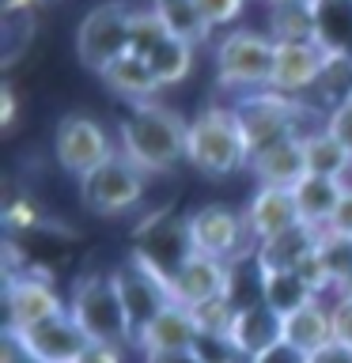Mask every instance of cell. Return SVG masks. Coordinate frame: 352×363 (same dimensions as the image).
<instances>
[{"mask_svg":"<svg viewBox=\"0 0 352 363\" xmlns=\"http://www.w3.org/2000/svg\"><path fill=\"white\" fill-rule=\"evenodd\" d=\"M186 163L212 182L250 170V147H246L235 106L209 102L201 113H193L186 129Z\"/></svg>","mask_w":352,"mask_h":363,"instance_id":"7a4b0ae2","label":"cell"},{"mask_svg":"<svg viewBox=\"0 0 352 363\" xmlns=\"http://www.w3.org/2000/svg\"><path fill=\"white\" fill-rule=\"evenodd\" d=\"M231 106L238 113V125H243L250 159L292 140V136H303V118L311 113L299 99H284L277 91H254V95L235 99Z\"/></svg>","mask_w":352,"mask_h":363,"instance_id":"5b68a950","label":"cell"},{"mask_svg":"<svg viewBox=\"0 0 352 363\" xmlns=\"http://www.w3.org/2000/svg\"><path fill=\"white\" fill-rule=\"evenodd\" d=\"M250 363H311V356H303L299 348H292V345H280L277 348H269V352H261V356H254Z\"/></svg>","mask_w":352,"mask_h":363,"instance_id":"f35d334b","label":"cell"},{"mask_svg":"<svg viewBox=\"0 0 352 363\" xmlns=\"http://www.w3.org/2000/svg\"><path fill=\"white\" fill-rule=\"evenodd\" d=\"M102 84H106L114 95H121L125 102H155V91H163L155 72H152V65H148V57L133 53V50L121 53L118 61L102 72Z\"/></svg>","mask_w":352,"mask_h":363,"instance_id":"603a6c76","label":"cell"},{"mask_svg":"<svg viewBox=\"0 0 352 363\" xmlns=\"http://www.w3.org/2000/svg\"><path fill=\"white\" fill-rule=\"evenodd\" d=\"M334 299H348V303H352V280H345V284H341V288L334 291Z\"/></svg>","mask_w":352,"mask_h":363,"instance_id":"f6af8a7d","label":"cell"},{"mask_svg":"<svg viewBox=\"0 0 352 363\" xmlns=\"http://www.w3.org/2000/svg\"><path fill=\"white\" fill-rule=\"evenodd\" d=\"M348 182H337V178H318V174H307L299 186L292 189L295 197V208H299V223L314 227V231H326L329 220H334L341 197H345Z\"/></svg>","mask_w":352,"mask_h":363,"instance_id":"7402d4cb","label":"cell"},{"mask_svg":"<svg viewBox=\"0 0 352 363\" xmlns=\"http://www.w3.org/2000/svg\"><path fill=\"white\" fill-rule=\"evenodd\" d=\"M11 333H16V329H11ZM16 337L23 340V348L42 363H84V356L91 352L87 333L72 322L68 311L45 318V322L23 329V333H16Z\"/></svg>","mask_w":352,"mask_h":363,"instance_id":"4fadbf2b","label":"cell"},{"mask_svg":"<svg viewBox=\"0 0 352 363\" xmlns=\"http://www.w3.org/2000/svg\"><path fill=\"white\" fill-rule=\"evenodd\" d=\"M118 155V140L106 133V125L91 113H65L53 129V159L72 178H87L91 170Z\"/></svg>","mask_w":352,"mask_h":363,"instance_id":"ba28073f","label":"cell"},{"mask_svg":"<svg viewBox=\"0 0 352 363\" xmlns=\"http://www.w3.org/2000/svg\"><path fill=\"white\" fill-rule=\"evenodd\" d=\"M303 155H307V174L318 178L345 182V174L352 170V155L345 152V144L326 133V125H314V129L303 133Z\"/></svg>","mask_w":352,"mask_h":363,"instance_id":"d4e9b609","label":"cell"},{"mask_svg":"<svg viewBox=\"0 0 352 363\" xmlns=\"http://www.w3.org/2000/svg\"><path fill=\"white\" fill-rule=\"evenodd\" d=\"M167 38H175V34L163 27V19L155 16L152 4L133 8V23H129V50H133V53L148 57L152 50H159V45H163Z\"/></svg>","mask_w":352,"mask_h":363,"instance_id":"4dcf8cb0","label":"cell"},{"mask_svg":"<svg viewBox=\"0 0 352 363\" xmlns=\"http://www.w3.org/2000/svg\"><path fill=\"white\" fill-rule=\"evenodd\" d=\"M129 23H133V4L129 0H102L79 19L76 27V57L79 65L102 76L118 61L121 53H129Z\"/></svg>","mask_w":352,"mask_h":363,"instance_id":"8992f818","label":"cell"},{"mask_svg":"<svg viewBox=\"0 0 352 363\" xmlns=\"http://www.w3.org/2000/svg\"><path fill=\"white\" fill-rule=\"evenodd\" d=\"M284 345L299 348L303 356H314L326 345H334V311L326 299H311L303 311L284 318Z\"/></svg>","mask_w":352,"mask_h":363,"instance_id":"ffe728a7","label":"cell"},{"mask_svg":"<svg viewBox=\"0 0 352 363\" xmlns=\"http://www.w3.org/2000/svg\"><path fill=\"white\" fill-rule=\"evenodd\" d=\"M193 53H197V45H189L182 38H167L159 50L148 53V65H152L159 87H175V84H182V79H189L193 61H197Z\"/></svg>","mask_w":352,"mask_h":363,"instance_id":"83f0119b","label":"cell"},{"mask_svg":"<svg viewBox=\"0 0 352 363\" xmlns=\"http://www.w3.org/2000/svg\"><path fill=\"white\" fill-rule=\"evenodd\" d=\"M144 363H197V359H193V352H152V356H144Z\"/></svg>","mask_w":352,"mask_h":363,"instance_id":"ee69618b","label":"cell"},{"mask_svg":"<svg viewBox=\"0 0 352 363\" xmlns=\"http://www.w3.org/2000/svg\"><path fill=\"white\" fill-rule=\"evenodd\" d=\"M197 333L201 329H197V322H193V314L186 311V306L170 303L167 311L141 333L136 348H141L144 356H152V352H189Z\"/></svg>","mask_w":352,"mask_h":363,"instance_id":"44dd1931","label":"cell"},{"mask_svg":"<svg viewBox=\"0 0 352 363\" xmlns=\"http://www.w3.org/2000/svg\"><path fill=\"white\" fill-rule=\"evenodd\" d=\"M4 299H8V329H16V333L68 311L61 291L53 288L50 272L31 265V261H27V269L4 277Z\"/></svg>","mask_w":352,"mask_h":363,"instance_id":"8fae6325","label":"cell"},{"mask_svg":"<svg viewBox=\"0 0 352 363\" xmlns=\"http://www.w3.org/2000/svg\"><path fill=\"white\" fill-rule=\"evenodd\" d=\"M314 45L329 65H352V0H311Z\"/></svg>","mask_w":352,"mask_h":363,"instance_id":"e0dca14e","label":"cell"},{"mask_svg":"<svg viewBox=\"0 0 352 363\" xmlns=\"http://www.w3.org/2000/svg\"><path fill=\"white\" fill-rule=\"evenodd\" d=\"M19 118V99H16V87L11 84H0V129H11Z\"/></svg>","mask_w":352,"mask_h":363,"instance_id":"60d3db41","label":"cell"},{"mask_svg":"<svg viewBox=\"0 0 352 363\" xmlns=\"http://www.w3.org/2000/svg\"><path fill=\"white\" fill-rule=\"evenodd\" d=\"M186 231H189V246L193 254L216 257V261H238L250 257L258 250V242L250 238L246 216L231 208V204H201L186 216Z\"/></svg>","mask_w":352,"mask_h":363,"instance_id":"52a82bcc","label":"cell"},{"mask_svg":"<svg viewBox=\"0 0 352 363\" xmlns=\"http://www.w3.org/2000/svg\"><path fill=\"white\" fill-rule=\"evenodd\" d=\"M322 125H326V133L334 136V140L345 144V152L352 155V95L345 102H337V106H329Z\"/></svg>","mask_w":352,"mask_h":363,"instance_id":"d590c367","label":"cell"},{"mask_svg":"<svg viewBox=\"0 0 352 363\" xmlns=\"http://www.w3.org/2000/svg\"><path fill=\"white\" fill-rule=\"evenodd\" d=\"M318 295L299 280V272H261V303L273 306L280 318H292Z\"/></svg>","mask_w":352,"mask_h":363,"instance_id":"4316f807","label":"cell"},{"mask_svg":"<svg viewBox=\"0 0 352 363\" xmlns=\"http://www.w3.org/2000/svg\"><path fill=\"white\" fill-rule=\"evenodd\" d=\"M326 231L352 235V182H348L345 197H341V204H337V212H334V220H329V227H326Z\"/></svg>","mask_w":352,"mask_h":363,"instance_id":"ab89813d","label":"cell"},{"mask_svg":"<svg viewBox=\"0 0 352 363\" xmlns=\"http://www.w3.org/2000/svg\"><path fill=\"white\" fill-rule=\"evenodd\" d=\"M269 38L273 42H314L311 8H307V4L269 8Z\"/></svg>","mask_w":352,"mask_h":363,"instance_id":"f546056e","label":"cell"},{"mask_svg":"<svg viewBox=\"0 0 352 363\" xmlns=\"http://www.w3.org/2000/svg\"><path fill=\"white\" fill-rule=\"evenodd\" d=\"M186 129L189 121H182L170 106L129 102L118 121V152L148 178L170 174L186 159Z\"/></svg>","mask_w":352,"mask_h":363,"instance_id":"6da1fadb","label":"cell"},{"mask_svg":"<svg viewBox=\"0 0 352 363\" xmlns=\"http://www.w3.org/2000/svg\"><path fill=\"white\" fill-rule=\"evenodd\" d=\"M311 363H352V348L341 345V340H334V345H326L322 352H314Z\"/></svg>","mask_w":352,"mask_h":363,"instance_id":"b9f144b4","label":"cell"},{"mask_svg":"<svg viewBox=\"0 0 352 363\" xmlns=\"http://www.w3.org/2000/svg\"><path fill=\"white\" fill-rule=\"evenodd\" d=\"M0 19H4V68H11L34 38V8L0 11Z\"/></svg>","mask_w":352,"mask_h":363,"instance_id":"1f68e13d","label":"cell"},{"mask_svg":"<svg viewBox=\"0 0 352 363\" xmlns=\"http://www.w3.org/2000/svg\"><path fill=\"white\" fill-rule=\"evenodd\" d=\"M110 277L118 284L125 318H129V333H133V345H136L144 329L175 303L170 299V288H167V280H159L155 272H148L141 261H133V257H125V265L110 269Z\"/></svg>","mask_w":352,"mask_h":363,"instance_id":"7c38bea8","label":"cell"},{"mask_svg":"<svg viewBox=\"0 0 352 363\" xmlns=\"http://www.w3.org/2000/svg\"><path fill=\"white\" fill-rule=\"evenodd\" d=\"M148 4L155 8V16L163 19V27L175 34V38L189 42V45H201L212 38L209 23H204L197 0H148Z\"/></svg>","mask_w":352,"mask_h":363,"instance_id":"484cf974","label":"cell"},{"mask_svg":"<svg viewBox=\"0 0 352 363\" xmlns=\"http://www.w3.org/2000/svg\"><path fill=\"white\" fill-rule=\"evenodd\" d=\"M227 284H231V265L227 261H216V257H204V254H189L182 261V269L170 277V299L178 306H193L201 303H212V299H224L227 295Z\"/></svg>","mask_w":352,"mask_h":363,"instance_id":"9a60e30c","label":"cell"},{"mask_svg":"<svg viewBox=\"0 0 352 363\" xmlns=\"http://www.w3.org/2000/svg\"><path fill=\"white\" fill-rule=\"evenodd\" d=\"M250 174L258 178V186H280L295 189L307 178V155H303V136H292L269 152L250 159Z\"/></svg>","mask_w":352,"mask_h":363,"instance_id":"d6986e66","label":"cell"},{"mask_svg":"<svg viewBox=\"0 0 352 363\" xmlns=\"http://www.w3.org/2000/svg\"><path fill=\"white\" fill-rule=\"evenodd\" d=\"M189 352L197 363H250V356L227 333H197Z\"/></svg>","mask_w":352,"mask_h":363,"instance_id":"d6a6232c","label":"cell"},{"mask_svg":"<svg viewBox=\"0 0 352 363\" xmlns=\"http://www.w3.org/2000/svg\"><path fill=\"white\" fill-rule=\"evenodd\" d=\"M318 261L329 272L334 291L345 280H352V235H337V231H322L318 235Z\"/></svg>","mask_w":352,"mask_h":363,"instance_id":"f1b7e54d","label":"cell"},{"mask_svg":"<svg viewBox=\"0 0 352 363\" xmlns=\"http://www.w3.org/2000/svg\"><path fill=\"white\" fill-rule=\"evenodd\" d=\"M227 337H231L235 345L243 348L250 359H254V356H261V352H269V348H277L280 340H284V318L273 311V306H265V303L238 306L235 325H231V333H227Z\"/></svg>","mask_w":352,"mask_h":363,"instance_id":"ac0fdd59","label":"cell"},{"mask_svg":"<svg viewBox=\"0 0 352 363\" xmlns=\"http://www.w3.org/2000/svg\"><path fill=\"white\" fill-rule=\"evenodd\" d=\"M269 8H292V4H311V0H265Z\"/></svg>","mask_w":352,"mask_h":363,"instance_id":"bcb514c9","label":"cell"},{"mask_svg":"<svg viewBox=\"0 0 352 363\" xmlns=\"http://www.w3.org/2000/svg\"><path fill=\"white\" fill-rule=\"evenodd\" d=\"M148 193V174L141 167H133L121 152L102 163L99 170H91L87 178H79V204L91 216H121L136 208Z\"/></svg>","mask_w":352,"mask_h":363,"instance_id":"30bf717a","label":"cell"},{"mask_svg":"<svg viewBox=\"0 0 352 363\" xmlns=\"http://www.w3.org/2000/svg\"><path fill=\"white\" fill-rule=\"evenodd\" d=\"M193 322H197L201 333H231V325H235V314H238V306L227 299H212V303H201V306H193Z\"/></svg>","mask_w":352,"mask_h":363,"instance_id":"836d02e7","label":"cell"},{"mask_svg":"<svg viewBox=\"0 0 352 363\" xmlns=\"http://www.w3.org/2000/svg\"><path fill=\"white\" fill-rule=\"evenodd\" d=\"M197 8H201L204 23H209V30H216V27H227V30H231L235 23L243 19L246 0H197Z\"/></svg>","mask_w":352,"mask_h":363,"instance_id":"e575fe53","label":"cell"},{"mask_svg":"<svg viewBox=\"0 0 352 363\" xmlns=\"http://www.w3.org/2000/svg\"><path fill=\"white\" fill-rule=\"evenodd\" d=\"M68 314L87 333L91 345H114V348L133 345L129 318H125L118 284H114L110 272H79L72 291H68Z\"/></svg>","mask_w":352,"mask_h":363,"instance_id":"277c9868","label":"cell"},{"mask_svg":"<svg viewBox=\"0 0 352 363\" xmlns=\"http://www.w3.org/2000/svg\"><path fill=\"white\" fill-rule=\"evenodd\" d=\"M318 235L322 231H314V227H292V231H284L277 238H269V242H261L254 250V261H258V269L261 272H295V265L307 257V254H314V246H318Z\"/></svg>","mask_w":352,"mask_h":363,"instance_id":"cb8c5ba5","label":"cell"},{"mask_svg":"<svg viewBox=\"0 0 352 363\" xmlns=\"http://www.w3.org/2000/svg\"><path fill=\"white\" fill-rule=\"evenodd\" d=\"M189 254H193V246H189V231H186V216H175L170 208H159V212L148 216V220L136 227L133 250H129L133 261H141L148 272H155V277L167 280V284Z\"/></svg>","mask_w":352,"mask_h":363,"instance_id":"9c48e42d","label":"cell"},{"mask_svg":"<svg viewBox=\"0 0 352 363\" xmlns=\"http://www.w3.org/2000/svg\"><path fill=\"white\" fill-rule=\"evenodd\" d=\"M212 61H216V84L227 95L243 99V95H254V91H269L273 65H277V42L265 30L231 27L216 42Z\"/></svg>","mask_w":352,"mask_h":363,"instance_id":"3957f363","label":"cell"},{"mask_svg":"<svg viewBox=\"0 0 352 363\" xmlns=\"http://www.w3.org/2000/svg\"><path fill=\"white\" fill-rule=\"evenodd\" d=\"M0 363H42L34 359L27 348H23V340L11 333V329H4V340H0Z\"/></svg>","mask_w":352,"mask_h":363,"instance_id":"74e56055","label":"cell"},{"mask_svg":"<svg viewBox=\"0 0 352 363\" xmlns=\"http://www.w3.org/2000/svg\"><path fill=\"white\" fill-rule=\"evenodd\" d=\"M121 352H125V348H114V345H91V352L84 356V363H125Z\"/></svg>","mask_w":352,"mask_h":363,"instance_id":"7bdbcfd3","label":"cell"},{"mask_svg":"<svg viewBox=\"0 0 352 363\" xmlns=\"http://www.w3.org/2000/svg\"><path fill=\"white\" fill-rule=\"evenodd\" d=\"M329 311H334V340H341V345L352 348V303L348 299H334Z\"/></svg>","mask_w":352,"mask_h":363,"instance_id":"8d00e7d4","label":"cell"},{"mask_svg":"<svg viewBox=\"0 0 352 363\" xmlns=\"http://www.w3.org/2000/svg\"><path fill=\"white\" fill-rule=\"evenodd\" d=\"M326 72H329V57L314 42H277V65H273L269 91H277L284 99H299L322 84Z\"/></svg>","mask_w":352,"mask_h":363,"instance_id":"5bb4252c","label":"cell"},{"mask_svg":"<svg viewBox=\"0 0 352 363\" xmlns=\"http://www.w3.org/2000/svg\"><path fill=\"white\" fill-rule=\"evenodd\" d=\"M243 216H246L250 238L258 246L284 231H292V227H299V208H295L292 189H280V186H258L250 204L243 208Z\"/></svg>","mask_w":352,"mask_h":363,"instance_id":"2e32d148","label":"cell"}]
</instances>
